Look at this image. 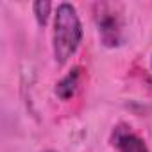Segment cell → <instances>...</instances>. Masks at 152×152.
<instances>
[{"label": "cell", "instance_id": "obj_1", "mask_svg": "<svg viewBox=\"0 0 152 152\" xmlns=\"http://www.w3.org/2000/svg\"><path fill=\"white\" fill-rule=\"evenodd\" d=\"M83 41V25L75 7L68 2H63L56 9L54 16V34L52 48L57 64H64Z\"/></svg>", "mask_w": 152, "mask_h": 152}, {"label": "cell", "instance_id": "obj_2", "mask_svg": "<svg viewBox=\"0 0 152 152\" xmlns=\"http://www.w3.org/2000/svg\"><path fill=\"white\" fill-rule=\"evenodd\" d=\"M95 22L99 36L106 47H116L122 39V20L111 4H97Z\"/></svg>", "mask_w": 152, "mask_h": 152}, {"label": "cell", "instance_id": "obj_3", "mask_svg": "<svg viewBox=\"0 0 152 152\" xmlns=\"http://www.w3.org/2000/svg\"><path fill=\"white\" fill-rule=\"evenodd\" d=\"M113 141L118 152H148L145 141L129 129H116Z\"/></svg>", "mask_w": 152, "mask_h": 152}, {"label": "cell", "instance_id": "obj_4", "mask_svg": "<svg viewBox=\"0 0 152 152\" xmlns=\"http://www.w3.org/2000/svg\"><path fill=\"white\" fill-rule=\"evenodd\" d=\"M79 79H81V68L75 66L56 84V95L61 100L72 99L75 95V91H77V88H79Z\"/></svg>", "mask_w": 152, "mask_h": 152}, {"label": "cell", "instance_id": "obj_5", "mask_svg": "<svg viewBox=\"0 0 152 152\" xmlns=\"http://www.w3.org/2000/svg\"><path fill=\"white\" fill-rule=\"evenodd\" d=\"M50 7L52 4L48 0H39V2H34L32 9H34V16H36V22L39 27H45L47 22H48V15H50Z\"/></svg>", "mask_w": 152, "mask_h": 152}, {"label": "cell", "instance_id": "obj_6", "mask_svg": "<svg viewBox=\"0 0 152 152\" xmlns=\"http://www.w3.org/2000/svg\"><path fill=\"white\" fill-rule=\"evenodd\" d=\"M43 152H56V150H50V148H48V150H43Z\"/></svg>", "mask_w": 152, "mask_h": 152}]
</instances>
